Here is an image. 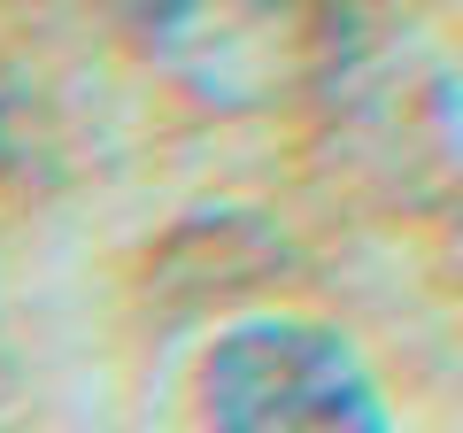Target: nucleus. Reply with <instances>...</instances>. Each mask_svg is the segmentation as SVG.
<instances>
[{"label":"nucleus","mask_w":463,"mask_h":433,"mask_svg":"<svg viewBox=\"0 0 463 433\" xmlns=\"http://www.w3.org/2000/svg\"><path fill=\"white\" fill-rule=\"evenodd\" d=\"M209 426L216 433H386L379 387L355 349L309 317H248L209 349Z\"/></svg>","instance_id":"1"}]
</instances>
